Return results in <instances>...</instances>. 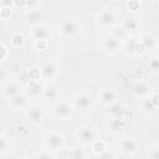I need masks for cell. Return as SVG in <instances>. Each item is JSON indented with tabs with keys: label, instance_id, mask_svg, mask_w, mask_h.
Listing matches in <instances>:
<instances>
[{
	"label": "cell",
	"instance_id": "cell-37",
	"mask_svg": "<svg viewBox=\"0 0 159 159\" xmlns=\"http://www.w3.org/2000/svg\"><path fill=\"white\" fill-rule=\"evenodd\" d=\"M7 57V47L2 43H0V62H2Z\"/></svg>",
	"mask_w": 159,
	"mask_h": 159
},
{
	"label": "cell",
	"instance_id": "cell-14",
	"mask_svg": "<svg viewBox=\"0 0 159 159\" xmlns=\"http://www.w3.org/2000/svg\"><path fill=\"white\" fill-rule=\"evenodd\" d=\"M102 48H103V51H106L107 53L114 55V53H117L118 51L122 50V42L118 41V40H116L114 37H112V36L109 35V36H107L106 39H103Z\"/></svg>",
	"mask_w": 159,
	"mask_h": 159
},
{
	"label": "cell",
	"instance_id": "cell-21",
	"mask_svg": "<svg viewBox=\"0 0 159 159\" xmlns=\"http://www.w3.org/2000/svg\"><path fill=\"white\" fill-rule=\"evenodd\" d=\"M25 19H26L27 22H30L32 25L40 24L41 20H42V12L40 11V7L39 9H34V10H27V12L25 15Z\"/></svg>",
	"mask_w": 159,
	"mask_h": 159
},
{
	"label": "cell",
	"instance_id": "cell-26",
	"mask_svg": "<svg viewBox=\"0 0 159 159\" xmlns=\"http://www.w3.org/2000/svg\"><path fill=\"white\" fill-rule=\"evenodd\" d=\"M10 148V142L7 139V137H5L4 134H0V155L5 154Z\"/></svg>",
	"mask_w": 159,
	"mask_h": 159
},
{
	"label": "cell",
	"instance_id": "cell-32",
	"mask_svg": "<svg viewBox=\"0 0 159 159\" xmlns=\"http://www.w3.org/2000/svg\"><path fill=\"white\" fill-rule=\"evenodd\" d=\"M47 47H48V41H46V40L35 41V48L37 51H45Z\"/></svg>",
	"mask_w": 159,
	"mask_h": 159
},
{
	"label": "cell",
	"instance_id": "cell-11",
	"mask_svg": "<svg viewBox=\"0 0 159 159\" xmlns=\"http://www.w3.org/2000/svg\"><path fill=\"white\" fill-rule=\"evenodd\" d=\"M159 106V96L155 92H152L148 97L143 98L142 101V109L148 114H154L158 111Z\"/></svg>",
	"mask_w": 159,
	"mask_h": 159
},
{
	"label": "cell",
	"instance_id": "cell-12",
	"mask_svg": "<svg viewBox=\"0 0 159 159\" xmlns=\"http://www.w3.org/2000/svg\"><path fill=\"white\" fill-rule=\"evenodd\" d=\"M98 101L104 107H108L109 104L114 103L117 101V92H116V89H113L111 87H104V88L99 89V92H98Z\"/></svg>",
	"mask_w": 159,
	"mask_h": 159
},
{
	"label": "cell",
	"instance_id": "cell-35",
	"mask_svg": "<svg viewBox=\"0 0 159 159\" xmlns=\"http://www.w3.org/2000/svg\"><path fill=\"white\" fill-rule=\"evenodd\" d=\"M149 68H150L153 72H157V71H158V68H159L158 57H153L152 60H149Z\"/></svg>",
	"mask_w": 159,
	"mask_h": 159
},
{
	"label": "cell",
	"instance_id": "cell-4",
	"mask_svg": "<svg viewBox=\"0 0 159 159\" xmlns=\"http://www.w3.org/2000/svg\"><path fill=\"white\" fill-rule=\"evenodd\" d=\"M73 106L66 101H56L53 106V116L60 120H68L73 116Z\"/></svg>",
	"mask_w": 159,
	"mask_h": 159
},
{
	"label": "cell",
	"instance_id": "cell-7",
	"mask_svg": "<svg viewBox=\"0 0 159 159\" xmlns=\"http://www.w3.org/2000/svg\"><path fill=\"white\" fill-rule=\"evenodd\" d=\"M57 73H58V67L53 61H46L40 67V78L43 82H50L55 80Z\"/></svg>",
	"mask_w": 159,
	"mask_h": 159
},
{
	"label": "cell",
	"instance_id": "cell-28",
	"mask_svg": "<svg viewBox=\"0 0 159 159\" xmlns=\"http://www.w3.org/2000/svg\"><path fill=\"white\" fill-rule=\"evenodd\" d=\"M11 43L14 47H21L25 43V37L21 34H14L11 37Z\"/></svg>",
	"mask_w": 159,
	"mask_h": 159
},
{
	"label": "cell",
	"instance_id": "cell-41",
	"mask_svg": "<svg viewBox=\"0 0 159 159\" xmlns=\"http://www.w3.org/2000/svg\"><path fill=\"white\" fill-rule=\"evenodd\" d=\"M14 7L26 9V0H14Z\"/></svg>",
	"mask_w": 159,
	"mask_h": 159
},
{
	"label": "cell",
	"instance_id": "cell-17",
	"mask_svg": "<svg viewBox=\"0 0 159 159\" xmlns=\"http://www.w3.org/2000/svg\"><path fill=\"white\" fill-rule=\"evenodd\" d=\"M41 97L46 102H56L60 97V88L53 84H47V86H45Z\"/></svg>",
	"mask_w": 159,
	"mask_h": 159
},
{
	"label": "cell",
	"instance_id": "cell-1",
	"mask_svg": "<svg viewBox=\"0 0 159 159\" xmlns=\"http://www.w3.org/2000/svg\"><path fill=\"white\" fill-rule=\"evenodd\" d=\"M76 137H77V139H78V142H80L81 144H83V145H89V144H92V143L97 139V137H98V130H97L96 125H93V124H89V123L82 124V125H80V127L77 128V130H76Z\"/></svg>",
	"mask_w": 159,
	"mask_h": 159
},
{
	"label": "cell",
	"instance_id": "cell-24",
	"mask_svg": "<svg viewBox=\"0 0 159 159\" xmlns=\"http://www.w3.org/2000/svg\"><path fill=\"white\" fill-rule=\"evenodd\" d=\"M122 26L130 34L132 31H135V30L139 27V22H138V20L134 19V17H127V19H124Z\"/></svg>",
	"mask_w": 159,
	"mask_h": 159
},
{
	"label": "cell",
	"instance_id": "cell-36",
	"mask_svg": "<svg viewBox=\"0 0 159 159\" xmlns=\"http://www.w3.org/2000/svg\"><path fill=\"white\" fill-rule=\"evenodd\" d=\"M7 77H9V75H7L6 70L0 68V86L1 84H5L7 82Z\"/></svg>",
	"mask_w": 159,
	"mask_h": 159
},
{
	"label": "cell",
	"instance_id": "cell-40",
	"mask_svg": "<svg viewBox=\"0 0 159 159\" xmlns=\"http://www.w3.org/2000/svg\"><path fill=\"white\" fill-rule=\"evenodd\" d=\"M1 16L2 17H9L12 12V7H1Z\"/></svg>",
	"mask_w": 159,
	"mask_h": 159
},
{
	"label": "cell",
	"instance_id": "cell-13",
	"mask_svg": "<svg viewBox=\"0 0 159 159\" xmlns=\"http://www.w3.org/2000/svg\"><path fill=\"white\" fill-rule=\"evenodd\" d=\"M43 88H45L43 81H41V80H31V81H29V83L26 86V92L25 93L30 98H37V97L42 96Z\"/></svg>",
	"mask_w": 159,
	"mask_h": 159
},
{
	"label": "cell",
	"instance_id": "cell-31",
	"mask_svg": "<svg viewBox=\"0 0 159 159\" xmlns=\"http://www.w3.org/2000/svg\"><path fill=\"white\" fill-rule=\"evenodd\" d=\"M31 80H41L40 78V68H37V67L30 68V71H29V81H31Z\"/></svg>",
	"mask_w": 159,
	"mask_h": 159
},
{
	"label": "cell",
	"instance_id": "cell-2",
	"mask_svg": "<svg viewBox=\"0 0 159 159\" xmlns=\"http://www.w3.org/2000/svg\"><path fill=\"white\" fill-rule=\"evenodd\" d=\"M80 30H81V22L73 17L65 19L58 25V31L62 37H73L80 32Z\"/></svg>",
	"mask_w": 159,
	"mask_h": 159
},
{
	"label": "cell",
	"instance_id": "cell-25",
	"mask_svg": "<svg viewBox=\"0 0 159 159\" xmlns=\"http://www.w3.org/2000/svg\"><path fill=\"white\" fill-rule=\"evenodd\" d=\"M91 145H92V150L94 152L96 155H99L101 153H103V152L107 149L106 143H104L103 140H98V139H96Z\"/></svg>",
	"mask_w": 159,
	"mask_h": 159
},
{
	"label": "cell",
	"instance_id": "cell-22",
	"mask_svg": "<svg viewBox=\"0 0 159 159\" xmlns=\"http://www.w3.org/2000/svg\"><path fill=\"white\" fill-rule=\"evenodd\" d=\"M125 125V122L122 117H113L111 120H109V124H108V128L111 132L113 133H117L119 130H122Z\"/></svg>",
	"mask_w": 159,
	"mask_h": 159
},
{
	"label": "cell",
	"instance_id": "cell-10",
	"mask_svg": "<svg viewBox=\"0 0 159 159\" xmlns=\"http://www.w3.org/2000/svg\"><path fill=\"white\" fill-rule=\"evenodd\" d=\"M119 150L120 153H123L124 155H128V157H132L134 155L138 149H139V143L137 139L132 138V137H125L123 138L120 142H119Z\"/></svg>",
	"mask_w": 159,
	"mask_h": 159
},
{
	"label": "cell",
	"instance_id": "cell-27",
	"mask_svg": "<svg viewBox=\"0 0 159 159\" xmlns=\"http://www.w3.org/2000/svg\"><path fill=\"white\" fill-rule=\"evenodd\" d=\"M67 157L68 158H73V159H81V158H84L86 154H84L83 149H81V148H72L71 152H68Z\"/></svg>",
	"mask_w": 159,
	"mask_h": 159
},
{
	"label": "cell",
	"instance_id": "cell-19",
	"mask_svg": "<svg viewBox=\"0 0 159 159\" xmlns=\"http://www.w3.org/2000/svg\"><path fill=\"white\" fill-rule=\"evenodd\" d=\"M20 91H21V87H20V84L17 82H6L4 84V89H2L4 96L7 99L11 98L12 96H15L16 93H19Z\"/></svg>",
	"mask_w": 159,
	"mask_h": 159
},
{
	"label": "cell",
	"instance_id": "cell-29",
	"mask_svg": "<svg viewBox=\"0 0 159 159\" xmlns=\"http://www.w3.org/2000/svg\"><path fill=\"white\" fill-rule=\"evenodd\" d=\"M34 158H40V159H52V158H55V154L51 152V150H48V149H43L42 152H39V153H35L34 154Z\"/></svg>",
	"mask_w": 159,
	"mask_h": 159
},
{
	"label": "cell",
	"instance_id": "cell-5",
	"mask_svg": "<svg viewBox=\"0 0 159 159\" xmlns=\"http://www.w3.org/2000/svg\"><path fill=\"white\" fill-rule=\"evenodd\" d=\"M72 106H73L75 109H78L81 112L89 111L92 108V106H93V98L87 92H78L73 97Z\"/></svg>",
	"mask_w": 159,
	"mask_h": 159
},
{
	"label": "cell",
	"instance_id": "cell-6",
	"mask_svg": "<svg viewBox=\"0 0 159 159\" xmlns=\"http://www.w3.org/2000/svg\"><path fill=\"white\" fill-rule=\"evenodd\" d=\"M97 22L101 27L111 29L114 25H117V15L111 9H104L97 15Z\"/></svg>",
	"mask_w": 159,
	"mask_h": 159
},
{
	"label": "cell",
	"instance_id": "cell-38",
	"mask_svg": "<svg viewBox=\"0 0 159 159\" xmlns=\"http://www.w3.org/2000/svg\"><path fill=\"white\" fill-rule=\"evenodd\" d=\"M127 6H128L129 10H133V11H134V10H138V9H139V1H138V0H130Z\"/></svg>",
	"mask_w": 159,
	"mask_h": 159
},
{
	"label": "cell",
	"instance_id": "cell-34",
	"mask_svg": "<svg viewBox=\"0 0 159 159\" xmlns=\"http://www.w3.org/2000/svg\"><path fill=\"white\" fill-rule=\"evenodd\" d=\"M144 52H147V51H145L144 46L140 43V41L138 40L137 43H135V46H134V48H133V53H135V55H143Z\"/></svg>",
	"mask_w": 159,
	"mask_h": 159
},
{
	"label": "cell",
	"instance_id": "cell-9",
	"mask_svg": "<svg viewBox=\"0 0 159 159\" xmlns=\"http://www.w3.org/2000/svg\"><path fill=\"white\" fill-rule=\"evenodd\" d=\"M25 116H26V119L31 124L39 125L45 119V111L40 106H30V107H27Z\"/></svg>",
	"mask_w": 159,
	"mask_h": 159
},
{
	"label": "cell",
	"instance_id": "cell-8",
	"mask_svg": "<svg viewBox=\"0 0 159 159\" xmlns=\"http://www.w3.org/2000/svg\"><path fill=\"white\" fill-rule=\"evenodd\" d=\"M30 34H31V37H32L34 41H40V40L48 41L51 39V29L47 25L42 24V22L32 25Z\"/></svg>",
	"mask_w": 159,
	"mask_h": 159
},
{
	"label": "cell",
	"instance_id": "cell-42",
	"mask_svg": "<svg viewBox=\"0 0 159 159\" xmlns=\"http://www.w3.org/2000/svg\"><path fill=\"white\" fill-rule=\"evenodd\" d=\"M148 155H149V158L157 159V158L159 157V149H157V148H155V149H153V152H152V153H149Z\"/></svg>",
	"mask_w": 159,
	"mask_h": 159
},
{
	"label": "cell",
	"instance_id": "cell-16",
	"mask_svg": "<svg viewBox=\"0 0 159 159\" xmlns=\"http://www.w3.org/2000/svg\"><path fill=\"white\" fill-rule=\"evenodd\" d=\"M27 101H29V96L25 92H21V91L19 93H16L15 96H12L11 98H9L10 106L15 109H21V108L26 107Z\"/></svg>",
	"mask_w": 159,
	"mask_h": 159
},
{
	"label": "cell",
	"instance_id": "cell-33",
	"mask_svg": "<svg viewBox=\"0 0 159 159\" xmlns=\"http://www.w3.org/2000/svg\"><path fill=\"white\" fill-rule=\"evenodd\" d=\"M39 6H40V0H26V9L25 10L39 9Z\"/></svg>",
	"mask_w": 159,
	"mask_h": 159
},
{
	"label": "cell",
	"instance_id": "cell-18",
	"mask_svg": "<svg viewBox=\"0 0 159 159\" xmlns=\"http://www.w3.org/2000/svg\"><path fill=\"white\" fill-rule=\"evenodd\" d=\"M109 30H111V36L114 37L116 40L120 41V42L125 41V40L129 37V32H128L122 25H114V26L111 27Z\"/></svg>",
	"mask_w": 159,
	"mask_h": 159
},
{
	"label": "cell",
	"instance_id": "cell-20",
	"mask_svg": "<svg viewBox=\"0 0 159 159\" xmlns=\"http://www.w3.org/2000/svg\"><path fill=\"white\" fill-rule=\"evenodd\" d=\"M140 43L144 46L145 51H150V50H154L157 48V39L150 35V34H144L140 39H139Z\"/></svg>",
	"mask_w": 159,
	"mask_h": 159
},
{
	"label": "cell",
	"instance_id": "cell-15",
	"mask_svg": "<svg viewBox=\"0 0 159 159\" xmlns=\"http://www.w3.org/2000/svg\"><path fill=\"white\" fill-rule=\"evenodd\" d=\"M132 91H133V93H134L135 97L143 99V98L148 97V96L152 93V87H150L149 83H147V82H144V81H140V82H137V83L133 86Z\"/></svg>",
	"mask_w": 159,
	"mask_h": 159
},
{
	"label": "cell",
	"instance_id": "cell-43",
	"mask_svg": "<svg viewBox=\"0 0 159 159\" xmlns=\"http://www.w3.org/2000/svg\"><path fill=\"white\" fill-rule=\"evenodd\" d=\"M98 4H102V5H107V4H109V2H112L113 0H96Z\"/></svg>",
	"mask_w": 159,
	"mask_h": 159
},
{
	"label": "cell",
	"instance_id": "cell-30",
	"mask_svg": "<svg viewBox=\"0 0 159 159\" xmlns=\"http://www.w3.org/2000/svg\"><path fill=\"white\" fill-rule=\"evenodd\" d=\"M137 41H138L137 37H132V36H129L125 41H123V42H124V47H125V50H128L129 52H133V48H134Z\"/></svg>",
	"mask_w": 159,
	"mask_h": 159
},
{
	"label": "cell",
	"instance_id": "cell-23",
	"mask_svg": "<svg viewBox=\"0 0 159 159\" xmlns=\"http://www.w3.org/2000/svg\"><path fill=\"white\" fill-rule=\"evenodd\" d=\"M107 112L112 117H122L124 113V107H123V104H120L116 101L114 103H112L107 107Z\"/></svg>",
	"mask_w": 159,
	"mask_h": 159
},
{
	"label": "cell",
	"instance_id": "cell-39",
	"mask_svg": "<svg viewBox=\"0 0 159 159\" xmlns=\"http://www.w3.org/2000/svg\"><path fill=\"white\" fill-rule=\"evenodd\" d=\"M0 7H14V0H0Z\"/></svg>",
	"mask_w": 159,
	"mask_h": 159
},
{
	"label": "cell",
	"instance_id": "cell-3",
	"mask_svg": "<svg viewBox=\"0 0 159 159\" xmlns=\"http://www.w3.org/2000/svg\"><path fill=\"white\" fill-rule=\"evenodd\" d=\"M65 143H66V140H65L63 134L60 132H56V130L47 133L45 137V147H46V149H48L51 152H57V150L63 149Z\"/></svg>",
	"mask_w": 159,
	"mask_h": 159
}]
</instances>
